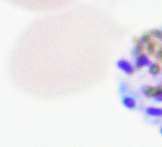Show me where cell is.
<instances>
[{"label": "cell", "mask_w": 162, "mask_h": 147, "mask_svg": "<svg viewBox=\"0 0 162 147\" xmlns=\"http://www.w3.org/2000/svg\"><path fill=\"white\" fill-rule=\"evenodd\" d=\"M151 62L147 55L141 54L137 56L136 61H135V68L137 69H141L146 66H149Z\"/></svg>", "instance_id": "2"}, {"label": "cell", "mask_w": 162, "mask_h": 147, "mask_svg": "<svg viewBox=\"0 0 162 147\" xmlns=\"http://www.w3.org/2000/svg\"><path fill=\"white\" fill-rule=\"evenodd\" d=\"M153 99L156 102L161 103L162 102V87H156V90L154 92Z\"/></svg>", "instance_id": "8"}, {"label": "cell", "mask_w": 162, "mask_h": 147, "mask_svg": "<svg viewBox=\"0 0 162 147\" xmlns=\"http://www.w3.org/2000/svg\"><path fill=\"white\" fill-rule=\"evenodd\" d=\"M150 34L151 37L156 38V39H158L160 41L162 42V30L153 29L150 32Z\"/></svg>", "instance_id": "10"}, {"label": "cell", "mask_w": 162, "mask_h": 147, "mask_svg": "<svg viewBox=\"0 0 162 147\" xmlns=\"http://www.w3.org/2000/svg\"><path fill=\"white\" fill-rule=\"evenodd\" d=\"M122 104L127 109L129 110H134L137 106L136 99L130 95H125L122 99Z\"/></svg>", "instance_id": "3"}, {"label": "cell", "mask_w": 162, "mask_h": 147, "mask_svg": "<svg viewBox=\"0 0 162 147\" xmlns=\"http://www.w3.org/2000/svg\"><path fill=\"white\" fill-rule=\"evenodd\" d=\"M156 57L161 63H162V48L158 49L156 52Z\"/></svg>", "instance_id": "12"}, {"label": "cell", "mask_w": 162, "mask_h": 147, "mask_svg": "<svg viewBox=\"0 0 162 147\" xmlns=\"http://www.w3.org/2000/svg\"><path fill=\"white\" fill-rule=\"evenodd\" d=\"M160 134L162 135V127H160Z\"/></svg>", "instance_id": "13"}, {"label": "cell", "mask_w": 162, "mask_h": 147, "mask_svg": "<svg viewBox=\"0 0 162 147\" xmlns=\"http://www.w3.org/2000/svg\"><path fill=\"white\" fill-rule=\"evenodd\" d=\"M156 50V43L153 40H151L148 44H146V51L148 54L153 55L155 53Z\"/></svg>", "instance_id": "9"}, {"label": "cell", "mask_w": 162, "mask_h": 147, "mask_svg": "<svg viewBox=\"0 0 162 147\" xmlns=\"http://www.w3.org/2000/svg\"><path fill=\"white\" fill-rule=\"evenodd\" d=\"M142 92L144 95L147 97H153L154 96V92L156 90V87H154L153 86H144L142 88Z\"/></svg>", "instance_id": "6"}, {"label": "cell", "mask_w": 162, "mask_h": 147, "mask_svg": "<svg viewBox=\"0 0 162 147\" xmlns=\"http://www.w3.org/2000/svg\"><path fill=\"white\" fill-rule=\"evenodd\" d=\"M134 42L136 44V48L134 49V54L136 56H139L140 54H142V51H143V49H144V44H142L140 39L139 38H135L134 40Z\"/></svg>", "instance_id": "5"}, {"label": "cell", "mask_w": 162, "mask_h": 147, "mask_svg": "<svg viewBox=\"0 0 162 147\" xmlns=\"http://www.w3.org/2000/svg\"><path fill=\"white\" fill-rule=\"evenodd\" d=\"M162 70V68L157 63H151L149 66V72L151 75L156 76L160 73Z\"/></svg>", "instance_id": "7"}, {"label": "cell", "mask_w": 162, "mask_h": 147, "mask_svg": "<svg viewBox=\"0 0 162 147\" xmlns=\"http://www.w3.org/2000/svg\"><path fill=\"white\" fill-rule=\"evenodd\" d=\"M146 114L149 116L154 117H162V107H148L146 109Z\"/></svg>", "instance_id": "4"}, {"label": "cell", "mask_w": 162, "mask_h": 147, "mask_svg": "<svg viewBox=\"0 0 162 147\" xmlns=\"http://www.w3.org/2000/svg\"><path fill=\"white\" fill-rule=\"evenodd\" d=\"M141 42H142V44H148V42H150L151 40V36L150 32L149 33H144L142 36V37L140 38Z\"/></svg>", "instance_id": "11"}, {"label": "cell", "mask_w": 162, "mask_h": 147, "mask_svg": "<svg viewBox=\"0 0 162 147\" xmlns=\"http://www.w3.org/2000/svg\"><path fill=\"white\" fill-rule=\"evenodd\" d=\"M117 67L125 73L130 75L134 73V68L132 64L126 60H120L117 62Z\"/></svg>", "instance_id": "1"}]
</instances>
